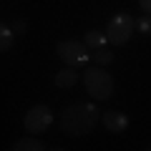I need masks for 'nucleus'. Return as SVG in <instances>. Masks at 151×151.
Wrapping results in <instances>:
<instances>
[{
	"label": "nucleus",
	"instance_id": "1",
	"mask_svg": "<svg viewBox=\"0 0 151 151\" xmlns=\"http://www.w3.org/2000/svg\"><path fill=\"white\" fill-rule=\"evenodd\" d=\"M101 119V113H98V106L96 103H68V106L60 111L58 116V124H60V131L65 136H86L93 131L96 121Z\"/></svg>",
	"mask_w": 151,
	"mask_h": 151
},
{
	"label": "nucleus",
	"instance_id": "2",
	"mask_svg": "<svg viewBox=\"0 0 151 151\" xmlns=\"http://www.w3.org/2000/svg\"><path fill=\"white\" fill-rule=\"evenodd\" d=\"M83 86H86L88 96L96 98V101H108V98L113 96V88H116V83H113V76L108 73L106 68H101V65H88L86 70H83L81 76Z\"/></svg>",
	"mask_w": 151,
	"mask_h": 151
},
{
	"label": "nucleus",
	"instance_id": "3",
	"mask_svg": "<svg viewBox=\"0 0 151 151\" xmlns=\"http://www.w3.org/2000/svg\"><path fill=\"white\" fill-rule=\"evenodd\" d=\"M134 30H136V18H131L129 13H116L106 25L108 45H126L134 35Z\"/></svg>",
	"mask_w": 151,
	"mask_h": 151
},
{
	"label": "nucleus",
	"instance_id": "4",
	"mask_svg": "<svg viewBox=\"0 0 151 151\" xmlns=\"http://www.w3.org/2000/svg\"><path fill=\"white\" fill-rule=\"evenodd\" d=\"M55 53L63 60L65 65H88L91 63V53H88V45L83 40H60L55 45Z\"/></svg>",
	"mask_w": 151,
	"mask_h": 151
},
{
	"label": "nucleus",
	"instance_id": "5",
	"mask_svg": "<svg viewBox=\"0 0 151 151\" xmlns=\"http://www.w3.org/2000/svg\"><path fill=\"white\" fill-rule=\"evenodd\" d=\"M53 121H55L53 111H50L45 103H35V106H33L30 111L25 113V119H23V126H25L28 134L38 136V134H43V131H48L50 126H53Z\"/></svg>",
	"mask_w": 151,
	"mask_h": 151
},
{
	"label": "nucleus",
	"instance_id": "6",
	"mask_svg": "<svg viewBox=\"0 0 151 151\" xmlns=\"http://www.w3.org/2000/svg\"><path fill=\"white\" fill-rule=\"evenodd\" d=\"M101 121H103V126H106L111 134H121V131L129 129V116L121 113V111H106L101 116Z\"/></svg>",
	"mask_w": 151,
	"mask_h": 151
},
{
	"label": "nucleus",
	"instance_id": "7",
	"mask_svg": "<svg viewBox=\"0 0 151 151\" xmlns=\"http://www.w3.org/2000/svg\"><path fill=\"white\" fill-rule=\"evenodd\" d=\"M78 78H81L78 70H76L73 65H65V68H60L58 73L53 76V83H55L58 88H73L76 83H78Z\"/></svg>",
	"mask_w": 151,
	"mask_h": 151
},
{
	"label": "nucleus",
	"instance_id": "8",
	"mask_svg": "<svg viewBox=\"0 0 151 151\" xmlns=\"http://www.w3.org/2000/svg\"><path fill=\"white\" fill-rule=\"evenodd\" d=\"M10 149H13V151H43V149H45V144H43V141H38L35 136L30 134L28 139H18L15 144L10 146Z\"/></svg>",
	"mask_w": 151,
	"mask_h": 151
},
{
	"label": "nucleus",
	"instance_id": "9",
	"mask_svg": "<svg viewBox=\"0 0 151 151\" xmlns=\"http://www.w3.org/2000/svg\"><path fill=\"white\" fill-rule=\"evenodd\" d=\"M83 43L88 45V48H106L108 45V38H106V33H101V30H88L86 35H83Z\"/></svg>",
	"mask_w": 151,
	"mask_h": 151
},
{
	"label": "nucleus",
	"instance_id": "10",
	"mask_svg": "<svg viewBox=\"0 0 151 151\" xmlns=\"http://www.w3.org/2000/svg\"><path fill=\"white\" fill-rule=\"evenodd\" d=\"M113 60V53L108 48H96L91 53V63H96V65H108Z\"/></svg>",
	"mask_w": 151,
	"mask_h": 151
},
{
	"label": "nucleus",
	"instance_id": "11",
	"mask_svg": "<svg viewBox=\"0 0 151 151\" xmlns=\"http://www.w3.org/2000/svg\"><path fill=\"white\" fill-rule=\"evenodd\" d=\"M13 45V28H8L5 23H0V53L10 50Z\"/></svg>",
	"mask_w": 151,
	"mask_h": 151
},
{
	"label": "nucleus",
	"instance_id": "12",
	"mask_svg": "<svg viewBox=\"0 0 151 151\" xmlns=\"http://www.w3.org/2000/svg\"><path fill=\"white\" fill-rule=\"evenodd\" d=\"M136 30L144 33V35H151V15H141L136 20Z\"/></svg>",
	"mask_w": 151,
	"mask_h": 151
},
{
	"label": "nucleus",
	"instance_id": "13",
	"mask_svg": "<svg viewBox=\"0 0 151 151\" xmlns=\"http://www.w3.org/2000/svg\"><path fill=\"white\" fill-rule=\"evenodd\" d=\"M139 5H141V10H144L146 15H151V0H139Z\"/></svg>",
	"mask_w": 151,
	"mask_h": 151
},
{
	"label": "nucleus",
	"instance_id": "14",
	"mask_svg": "<svg viewBox=\"0 0 151 151\" xmlns=\"http://www.w3.org/2000/svg\"><path fill=\"white\" fill-rule=\"evenodd\" d=\"M13 33H25V20H15V25H13Z\"/></svg>",
	"mask_w": 151,
	"mask_h": 151
}]
</instances>
